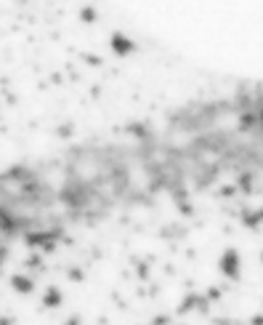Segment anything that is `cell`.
Here are the masks:
<instances>
[{
  "instance_id": "obj_8",
  "label": "cell",
  "mask_w": 263,
  "mask_h": 325,
  "mask_svg": "<svg viewBox=\"0 0 263 325\" xmlns=\"http://www.w3.org/2000/svg\"><path fill=\"white\" fill-rule=\"evenodd\" d=\"M67 325H80V320H77V317H72V320H69Z\"/></svg>"
},
{
  "instance_id": "obj_2",
  "label": "cell",
  "mask_w": 263,
  "mask_h": 325,
  "mask_svg": "<svg viewBox=\"0 0 263 325\" xmlns=\"http://www.w3.org/2000/svg\"><path fill=\"white\" fill-rule=\"evenodd\" d=\"M136 48V43H130L125 35H120V32H114L112 35V51L114 53H120V56H128L130 51Z\"/></svg>"
},
{
  "instance_id": "obj_3",
  "label": "cell",
  "mask_w": 263,
  "mask_h": 325,
  "mask_svg": "<svg viewBox=\"0 0 263 325\" xmlns=\"http://www.w3.org/2000/svg\"><path fill=\"white\" fill-rule=\"evenodd\" d=\"M11 285H13V291H19V293H32L35 291V283L29 280V277H24V275H13Z\"/></svg>"
},
{
  "instance_id": "obj_4",
  "label": "cell",
  "mask_w": 263,
  "mask_h": 325,
  "mask_svg": "<svg viewBox=\"0 0 263 325\" xmlns=\"http://www.w3.org/2000/svg\"><path fill=\"white\" fill-rule=\"evenodd\" d=\"M43 304H45V307H53V309H56V307L61 304V291H59V288H48V291H45V299H43Z\"/></svg>"
},
{
  "instance_id": "obj_7",
  "label": "cell",
  "mask_w": 263,
  "mask_h": 325,
  "mask_svg": "<svg viewBox=\"0 0 263 325\" xmlns=\"http://www.w3.org/2000/svg\"><path fill=\"white\" fill-rule=\"evenodd\" d=\"M253 325H263V315H255L253 317Z\"/></svg>"
},
{
  "instance_id": "obj_9",
  "label": "cell",
  "mask_w": 263,
  "mask_h": 325,
  "mask_svg": "<svg viewBox=\"0 0 263 325\" xmlns=\"http://www.w3.org/2000/svg\"><path fill=\"white\" fill-rule=\"evenodd\" d=\"M261 261H263V253H261Z\"/></svg>"
},
{
  "instance_id": "obj_1",
  "label": "cell",
  "mask_w": 263,
  "mask_h": 325,
  "mask_svg": "<svg viewBox=\"0 0 263 325\" xmlns=\"http://www.w3.org/2000/svg\"><path fill=\"white\" fill-rule=\"evenodd\" d=\"M221 272L226 275V277H231V280H239V253L234 251V248H229L226 253L221 256Z\"/></svg>"
},
{
  "instance_id": "obj_6",
  "label": "cell",
  "mask_w": 263,
  "mask_h": 325,
  "mask_svg": "<svg viewBox=\"0 0 263 325\" xmlns=\"http://www.w3.org/2000/svg\"><path fill=\"white\" fill-rule=\"evenodd\" d=\"M83 19H85V21H93V19H96V11H93V8H83Z\"/></svg>"
},
{
  "instance_id": "obj_5",
  "label": "cell",
  "mask_w": 263,
  "mask_h": 325,
  "mask_svg": "<svg viewBox=\"0 0 263 325\" xmlns=\"http://www.w3.org/2000/svg\"><path fill=\"white\" fill-rule=\"evenodd\" d=\"M242 221L247 224V227H258V224L263 221V208H261V211H255V213H245Z\"/></svg>"
}]
</instances>
